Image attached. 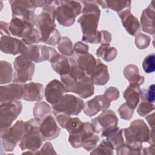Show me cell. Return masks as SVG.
Wrapping results in <instances>:
<instances>
[{"label": "cell", "mask_w": 155, "mask_h": 155, "mask_svg": "<svg viewBox=\"0 0 155 155\" xmlns=\"http://www.w3.org/2000/svg\"><path fill=\"white\" fill-rule=\"evenodd\" d=\"M82 13L78 22L82 31V41L87 43H100V31L97 30L101 10L96 1H82Z\"/></svg>", "instance_id": "6da1fadb"}, {"label": "cell", "mask_w": 155, "mask_h": 155, "mask_svg": "<svg viewBox=\"0 0 155 155\" xmlns=\"http://www.w3.org/2000/svg\"><path fill=\"white\" fill-rule=\"evenodd\" d=\"M55 9L53 5L44 7L35 18V27L41 35V41L52 46L58 44L61 39L54 23Z\"/></svg>", "instance_id": "7a4b0ae2"}, {"label": "cell", "mask_w": 155, "mask_h": 155, "mask_svg": "<svg viewBox=\"0 0 155 155\" xmlns=\"http://www.w3.org/2000/svg\"><path fill=\"white\" fill-rule=\"evenodd\" d=\"M122 130L125 143L142 145L143 142H147L150 145H154V130H150L142 119L133 120L129 127Z\"/></svg>", "instance_id": "3957f363"}, {"label": "cell", "mask_w": 155, "mask_h": 155, "mask_svg": "<svg viewBox=\"0 0 155 155\" xmlns=\"http://www.w3.org/2000/svg\"><path fill=\"white\" fill-rule=\"evenodd\" d=\"M61 79L66 92H73L82 98H87L94 94V82L90 76L82 78L74 77L67 73L61 75Z\"/></svg>", "instance_id": "277c9868"}, {"label": "cell", "mask_w": 155, "mask_h": 155, "mask_svg": "<svg viewBox=\"0 0 155 155\" xmlns=\"http://www.w3.org/2000/svg\"><path fill=\"white\" fill-rule=\"evenodd\" d=\"M56 5L55 18L58 24L65 27H70L74 24L76 16L82 10V4L75 1H54Z\"/></svg>", "instance_id": "5b68a950"}, {"label": "cell", "mask_w": 155, "mask_h": 155, "mask_svg": "<svg viewBox=\"0 0 155 155\" xmlns=\"http://www.w3.org/2000/svg\"><path fill=\"white\" fill-rule=\"evenodd\" d=\"M27 129V122L18 120L12 127L1 128V150L12 151L22 139Z\"/></svg>", "instance_id": "8992f818"}, {"label": "cell", "mask_w": 155, "mask_h": 155, "mask_svg": "<svg viewBox=\"0 0 155 155\" xmlns=\"http://www.w3.org/2000/svg\"><path fill=\"white\" fill-rule=\"evenodd\" d=\"M40 123L41 120L35 117L27 121L26 131L19 145L22 150H28L35 154L41 147L45 140L40 132Z\"/></svg>", "instance_id": "52a82bcc"}, {"label": "cell", "mask_w": 155, "mask_h": 155, "mask_svg": "<svg viewBox=\"0 0 155 155\" xmlns=\"http://www.w3.org/2000/svg\"><path fill=\"white\" fill-rule=\"evenodd\" d=\"M84 105V101L81 98L70 94H65L58 102L52 105L53 113L54 115L63 113L69 116H76L81 113Z\"/></svg>", "instance_id": "ba28073f"}, {"label": "cell", "mask_w": 155, "mask_h": 155, "mask_svg": "<svg viewBox=\"0 0 155 155\" xmlns=\"http://www.w3.org/2000/svg\"><path fill=\"white\" fill-rule=\"evenodd\" d=\"M13 82L23 84L32 79L35 72V65L24 54L17 56L14 62Z\"/></svg>", "instance_id": "9c48e42d"}, {"label": "cell", "mask_w": 155, "mask_h": 155, "mask_svg": "<svg viewBox=\"0 0 155 155\" xmlns=\"http://www.w3.org/2000/svg\"><path fill=\"white\" fill-rule=\"evenodd\" d=\"M22 109L19 101L1 102L0 127L1 128L10 127L12 122L18 117Z\"/></svg>", "instance_id": "30bf717a"}, {"label": "cell", "mask_w": 155, "mask_h": 155, "mask_svg": "<svg viewBox=\"0 0 155 155\" xmlns=\"http://www.w3.org/2000/svg\"><path fill=\"white\" fill-rule=\"evenodd\" d=\"M12 12V17L19 18L32 22L35 26L36 8L33 5L32 1H10Z\"/></svg>", "instance_id": "8fae6325"}, {"label": "cell", "mask_w": 155, "mask_h": 155, "mask_svg": "<svg viewBox=\"0 0 155 155\" xmlns=\"http://www.w3.org/2000/svg\"><path fill=\"white\" fill-rule=\"evenodd\" d=\"M58 53L55 49L44 45H27L24 53L22 54L27 56L29 59L35 62L42 61H50Z\"/></svg>", "instance_id": "7c38bea8"}, {"label": "cell", "mask_w": 155, "mask_h": 155, "mask_svg": "<svg viewBox=\"0 0 155 155\" xmlns=\"http://www.w3.org/2000/svg\"><path fill=\"white\" fill-rule=\"evenodd\" d=\"M118 119L111 110H104L97 117L91 120V125L94 133H99L117 125Z\"/></svg>", "instance_id": "4fadbf2b"}, {"label": "cell", "mask_w": 155, "mask_h": 155, "mask_svg": "<svg viewBox=\"0 0 155 155\" xmlns=\"http://www.w3.org/2000/svg\"><path fill=\"white\" fill-rule=\"evenodd\" d=\"M35 25L28 21L19 18L12 17L9 23V31L13 36L21 38V40L28 38L33 33Z\"/></svg>", "instance_id": "5bb4252c"}, {"label": "cell", "mask_w": 155, "mask_h": 155, "mask_svg": "<svg viewBox=\"0 0 155 155\" xmlns=\"http://www.w3.org/2000/svg\"><path fill=\"white\" fill-rule=\"evenodd\" d=\"M27 48V45L21 41L10 36H1L0 41L1 50L6 53L16 55L23 54Z\"/></svg>", "instance_id": "9a60e30c"}, {"label": "cell", "mask_w": 155, "mask_h": 155, "mask_svg": "<svg viewBox=\"0 0 155 155\" xmlns=\"http://www.w3.org/2000/svg\"><path fill=\"white\" fill-rule=\"evenodd\" d=\"M39 130L45 140H51L57 138L61 132V128L51 114L41 120Z\"/></svg>", "instance_id": "2e32d148"}, {"label": "cell", "mask_w": 155, "mask_h": 155, "mask_svg": "<svg viewBox=\"0 0 155 155\" xmlns=\"http://www.w3.org/2000/svg\"><path fill=\"white\" fill-rule=\"evenodd\" d=\"M110 101L103 94L97 95L84 105V113L89 117L96 115L100 111H104L110 106Z\"/></svg>", "instance_id": "e0dca14e"}, {"label": "cell", "mask_w": 155, "mask_h": 155, "mask_svg": "<svg viewBox=\"0 0 155 155\" xmlns=\"http://www.w3.org/2000/svg\"><path fill=\"white\" fill-rule=\"evenodd\" d=\"M130 10L131 8H126L117 13L125 30L130 35L135 36L139 33L140 24L138 19L131 13Z\"/></svg>", "instance_id": "ac0fdd59"}, {"label": "cell", "mask_w": 155, "mask_h": 155, "mask_svg": "<svg viewBox=\"0 0 155 155\" xmlns=\"http://www.w3.org/2000/svg\"><path fill=\"white\" fill-rule=\"evenodd\" d=\"M64 85L57 79L50 81L44 90V96L47 102L51 104L58 102L65 93Z\"/></svg>", "instance_id": "d6986e66"}, {"label": "cell", "mask_w": 155, "mask_h": 155, "mask_svg": "<svg viewBox=\"0 0 155 155\" xmlns=\"http://www.w3.org/2000/svg\"><path fill=\"white\" fill-rule=\"evenodd\" d=\"M23 85L19 83L11 84L0 87L1 102L22 99Z\"/></svg>", "instance_id": "ffe728a7"}, {"label": "cell", "mask_w": 155, "mask_h": 155, "mask_svg": "<svg viewBox=\"0 0 155 155\" xmlns=\"http://www.w3.org/2000/svg\"><path fill=\"white\" fill-rule=\"evenodd\" d=\"M44 86L37 82H29L23 85L22 99L29 101H40L44 95Z\"/></svg>", "instance_id": "44dd1931"}, {"label": "cell", "mask_w": 155, "mask_h": 155, "mask_svg": "<svg viewBox=\"0 0 155 155\" xmlns=\"http://www.w3.org/2000/svg\"><path fill=\"white\" fill-rule=\"evenodd\" d=\"M55 116L59 125L66 129L70 134L77 132L83 127L84 122L78 117H71V116L63 113H59Z\"/></svg>", "instance_id": "7402d4cb"}, {"label": "cell", "mask_w": 155, "mask_h": 155, "mask_svg": "<svg viewBox=\"0 0 155 155\" xmlns=\"http://www.w3.org/2000/svg\"><path fill=\"white\" fill-rule=\"evenodd\" d=\"M71 56L74 59L78 67L87 75L91 76L96 65V59L94 57L88 53L81 54H73Z\"/></svg>", "instance_id": "603a6c76"}, {"label": "cell", "mask_w": 155, "mask_h": 155, "mask_svg": "<svg viewBox=\"0 0 155 155\" xmlns=\"http://www.w3.org/2000/svg\"><path fill=\"white\" fill-rule=\"evenodd\" d=\"M154 7L153 1H151L150 4L143 10L140 18V27L143 31L150 34L154 35Z\"/></svg>", "instance_id": "cb8c5ba5"}, {"label": "cell", "mask_w": 155, "mask_h": 155, "mask_svg": "<svg viewBox=\"0 0 155 155\" xmlns=\"http://www.w3.org/2000/svg\"><path fill=\"white\" fill-rule=\"evenodd\" d=\"M94 84L96 85H105L110 79L108 67L99 59H96V67L91 75Z\"/></svg>", "instance_id": "d4e9b609"}, {"label": "cell", "mask_w": 155, "mask_h": 155, "mask_svg": "<svg viewBox=\"0 0 155 155\" xmlns=\"http://www.w3.org/2000/svg\"><path fill=\"white\" fill-rule=\"evenodd\" d=\"M101 136L107 137V140L110 142L114 150L124 143L123 130L120 129L117 126L103 131Z\"/></svg>", "instance_id": "484cf974"}, {"label": "cell", "mask_w": 155, "mask_h": 155, "mask_svg": "<svg viewBox=\"0 0 155 155\" xmlns=\"http://www.w3.org/2000/svg\"><path fill=\"white\" fill-rule=\"evenodd\" d=\"M50 62L53 70L60 76L67 74L70 70L71 65L69 58L65 56L58 53Z\"/></svg>", "instance_id": "4316f807"}, {"label": "cell", "mask_w": 155, "mask_h": 155, "mask_svg": "<svg viewBox=\"0 0 155 155\" xmlns=\"http://www.w3.org/2000/svg\"><path fill=\"white\" fill-rule=\"evenodd\" d=\"M140 86L136 84H130L129 86L124 92V97L126 101V103L135 109L139 104L140 99Z\"/></svg>", "instance_id": "83f0119b"}, {"label": "cell", "mask_w": 155, "mask_h": 155, "mask_svg": "<svg viewBox=\"0 0 155 155\" xmlns=\"http://www.w3.org/2000/svg\"><path fill=\"white\" fill-rule=\"evenodd\" d=\"M124 75L129 81L130 84L140 86L144 82V77L139 74L138 67L134 64H129L124 68Z\"/></svg>", "instance_id": "f1b7e54d"}, {"label": "cell", "mask_w": 155, "mask_h": 155, "mask_svg": "<svg viewBox=\"0 0 155 155\" xmlns=\"http://www.w3.org/2000/svg\"><path fill=\"white\" fill-rule=\"evenodd\" d=\"M96 2L103 8H110L117 13L126 8H131V2L130 1H97Z\"/></svg>", "instance_id": "f546056e"}, {"label": "cell", "mask_w": 155, "mask_h": 155, "mask_svg": "<svg viewBox=\"0 0 155 155\" xmlns=\"http://www.w3.org/2000/svg\"><path fill=\"white\" fill-rule=\"evenodd\" d=\"M117 50L110 44L101 45L96 50V54L99 58H102L107 62L114 60L117 56Z\"/></svg>", "instance_id": "4dcf8cb0"}, {"label": "cell", "mask_w": 155, "mask_h": 155, "mask_svg": "<svg viewBox=\"0 0 155 155\" xmlns=\"http://www.w3.org/2000/svg\"><path fill=\"white\" fill-rule=\"evenodd\" d=\"M13 78L12 65L4 61L0 62V83L5 84L10 82Z\"/></svg>", "instance_id": "1f68e13d"}, {"label": "cell", "mask_w": 155, "mask_h": 155, "mask_svg": "<svg viewBox=\"0 0 155 155\" xmlns=\"http://www.w3.org/2000/svg\"><path fill=\"white\" fill-rule=\"evenodd\" d=\"M142 145H134L127 143H124L117 147L115 150L118 155L127 154H141Z\"/></svg>", "instance_id": "d6a6232c"}, {"label": "cell", "mask_w": 155, "mask_h": 155, "mask_svg": "<svg viewBox=\"0 0 155 155\" xmlns=\"http://www.w3.org/2000/svg\"><path fill=\"white\" fill-rule=\"evenodd\" d=\"M33 114L35 118L41 120L47 116L51 114V108L45 102H38L35 104L33 107Z\"/></svg>", "instance_id": "836d02e7"}, {"label": "cell", "mask_w": 155, "mask_h": 155, "mask_svg": "<svg viewBox=\"0 0 155 155\" xmlns=\"http://www.w3.org/2000/svg\"><path fill=\"white\" fill-rule=\"evenodd\" d=\"M57 47L59 51L64 56H71L74 53L71 41L68 37L64 36L61 38Z\"/></svg>", "instance_id": "e575fe53"}, {"label": "cell", "mask_w": 155, "mask_h": 155, "mask_svg": "<svg viewBox=\"0 0 155 155\" xmlns=\"http://www.w3.org/2000/svg\"><path fill=\"white\" fill-rule=\"evenodd\" d=\"M114 148L112 145L107 139L102 140L99 145L93 149L90 154H113Z\"/></svg>", "instance_id": "d590c367"}, {"label": "cell", "mask_w": 155, "mask_h": 155, "mask_svg": "<svg viewBox=\"0 0 155 155\" xmlns=\"http://www.w3.org/2000/svg\"><path fill=\"white\" fill-rule=\"evenodd\" d=\"M142 67L146 73H151L155 71V56L151 53L147 56L142 63Z\"/></svg>", "instance_id": "8d00e7d4"}, {"label": "cell", "mask_w": 155, "mask_h": 155, "mask_svg": "<svg viewBox=\"0 0 155 155\" xmlns=\"http://www.w3.org/2000/svg\"><path fill=\"white\" fill-rule=\"evenodd\" d=\"M134 109L129 106L126 102L120 106L117 111L121 119L129 120L132 118Z\"/></svg>", "instance_id": "74e56055"}, {"label": "cell", "mask_w": 155, "mask_h": 155, "mask_svg": "<svg viewBox=\"0 0 155 155\" xmlns=\"http://www.w3.org/2000/svg\"><path fill=\"white\" fill-rule=\"evenodd\" d=\"M140 97L141 98L142 101L154 103L155 97L154 85L152 84L150 85L148 88H144L141 90Z\"/></svg>", "instance_id": "f35d334b"}, {"label": "cell", "mask_w": 155, "mask_h": 155, "mask_svg": "<svg viewBox=\"0 0 155 155\" xmlns=\"http://www.w3.org/2000/svg\"><path fill=\"white\" fill-rule=\"evenodd\" d=\"M151 42V38L143 33H139L135 38V45L139 49H145L147 48Z\"/></svg>", "instance_id": "ab89813d"}, {"label": "cell", "mask_w": 155, "mask_h": 155, "mask_svg": "<svg viewBox=\"0 0 155 155\" xmlns=\"http://www.w3.org/2000/svg\"><path fill=\"white\" fill-rule=\"evenodd\" d=\"M154 109V105L153 103L142 101L140 104L138 106L137 112L140 116H145L151 111H153Z\"/></svg>", "instance_id": "60d3db41"}, {"label": "cell", "mask_w": 155, "mask_h": 155, "mask_svg": "<svg viewBox=\"0 0 155 155\" xmlns=\"http://www.w3.org/2000/svg\"><path fill=\"white\" fill-rule=\"evenodd\" d=\"M110 102L117 99L119 97V91L117 88L114 87L108 88L104 94Z\"/></svg>", "instance_id": "b9f144b4"}, {"label": "cell", "mask_w": 155, "mask_h": 155, "mask_svg": "<svg viewBox=\"0 0 155 155\" xmlns=\"http://www.w3.org/2000/svg\"><path fill=\"white\" fill-rule=\"evenodd\" d=\"M88 45L81 41L77 42L73 46V50L74 54H81L88 53Z\"/></svg>", "instance_id": "7bdbcfd3"}, {"label": "cell", "mask_w": 155, "mask_h": 155, "mask_svg": "<svg viewBox=\"0 0 155 155\" xmlns=\"http://www.w3.org/2000/svg\"><path fill=\"white\" fill-rule=\"evenodd\" d=\"M56 154V152L54 151L52 144L49 142H46L41 150H38L35 154Z\"/></svg>", "instance_id": "ee69618b"}, {"label": "cell", "mask_w": 155, "mask_h": 155, "mask_svg": "<svg viewBox=\"0 0 155 155\" xmlns=\"http://www.w3.org/2000/svg\"><path fill=\"white\" fill-rule=\"evenodd\" d=\"M111 41V35L107 30L100 31V43L101 45L110 44Z\"/></svg>", "instance_id": "f6af8a7d"}, {"label": "cell", "mask_w": 155, "mask_h": 155, "mask_svg": "<svg viewBox=\"0 0 155 155\" xmlns=\"http://www.w3.org/2000/svg\"><path fill=\"white\" fill-rule=\"evenodd\" d=\"M32 2L33 4V5H35V7L36 8L37 7H44L47 5H53V4L54 3V1H48V0H42V1H32Z\"/></svg>", "instance_id": "bcb514c9"}, {"label": "cell", "mask_w": 155, "mask_h": 155, "mask_svg": "<svg viewBox=\"0 0 155 155\" xmlns=\"http://www.w3.org/2000/svg\"><path fill=\"white\" fill-rule=\"evenodd\" d=\"M1 35L4 36H10V32L9 31V24L6 22L1 21Z\"/></svg>", "instance_id": "7dc6e473"}, {"label": "cell", "mask_w": 155, "mask_h": 155, "mask_svg": "<svg viewBox=\"0 0 155 155\" xmlns=\"http://www.w3.org/2000/svg\"><path fill=\"white\" fill-rule=\"evenodd\" d=\"M155 150L154 145H151L148 147L142 148V154H154V151Z\"/></svg>", "instance_id": "c3c4849f"}, {"label": "cell", "mask_w": 155, "mask_h": 155, "mask_svg": "<svg viewBox=\"0 0 155 155\" xmlns=\"http://www.w3.org/2000/svg\"><path fill=\"white\" fill-rule=\"evenodd\" d=\"M154 113H153L152 114L146 117V119L152 129L154 128Z\"/></svg>", "instance_id": "681fc988"}]
</instances>
